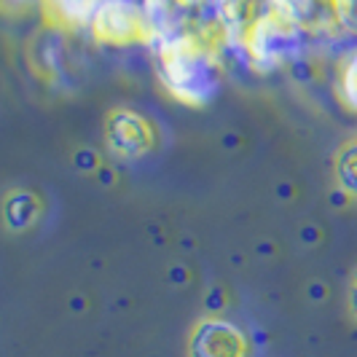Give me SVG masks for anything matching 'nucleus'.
I'll return each mask as SVG.
<instances>
[{"label": "nucleus", "instance_id": "f257e3e1", "mask_svg": "<svg viewBox=\"0 0 357 357\" xmlns=\"http://www.w3.org/2000/svg\"><path fill=\"white\" fill-rule=\"evenodd\" d=\"M156 52L161 81L183 102L202 105L218 91L220 75H218V56L202 49L191 33L175 40H164L151 46Z\"/></svg>", "mask_w": 357, "mask_h": 357}, {"label": "nucleus", "instance_id": "f03ea898", "mask_svg": "<svg viewBox=\"0 0 357 357\" xmlns=\"http://www.w3.org/2000/svg\"><path fill=\"white\" fill-rule=\"evenodd\" d=\"M248 336L229 320L204 317L188 341V357H248Z\"/></svg>", "mask_w": 357, "mask_h": 357}, {"label": "nucleus", "instance_id": "7ed1b4c3", "mask_svg": "<svg viewBox=\"0 0 357 357\" xmlns=\"http://www.w3.org/2000/svg\"><path fill=\"white\" fill-rule=\"evenodd\" d=\"M110 143L116 145V151L124 153V156H137L148 145V129H145V124L137 116L121 113L110 124Z\"/></svg>", "mask_w": 357, "mask_h": 357}, {"label": "nucleus", "instance_id": "20e7f679", "mask_svg": "<svg viewBox=\"0 0 357 357\" xmlns=\"http://www.w3.org/2000/svg\"><path fill=\"white\" fill-rule=\"evenodd\" d=\"M336 183L349 199H357V140H349L336 156Z\"/></svg>", "mask_w": 357, "mask_h": 357}, {"label": "nucleus", "instance_id": "39448f33", "mask_svg": "<svg viewBox=\"0 0 357 357\" xmlns=\"http://www.w3.org/2000/svg\"><path fill=\"white\" fill-rule=\"evenodd\" d=\"M40 59L49 70H65V46L59 36H49L40 40Z\"/></svg>", "mask_w": 357, "mask_h": 357}, {"label": "nucleus", "instance_id": "423d86ee", "mask_svg": "<svg viewBox=\"0 0 357 357\" xmlns=\"http://www.w3.org/2000/svg\"><path fill=\"white\" fill-rule=\"evenodd\" d=\"M341 94L349 105L357 110V52L349 56L347 68H344V75H341Z\"/></svg>", "mask_w": 357, "mask_h": 357}, {"label": "nucleus", "instance_id": "0eeeda50", "mask_svg": "<svg viewBox=\"0 0 357 357\" xmlns=\"http://www.w3.org/2000/svg\"><path fill=\"white\" fill-rule=\"evenodd\" d=\"M349 314L357 320V271L352 274V282H349Z\"/></svg>", "mask_w": 357, "mask_h": 357}]
</instances>
